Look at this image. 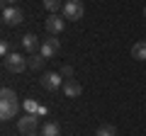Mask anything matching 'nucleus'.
Wrapping results in <instances>:
<instances>
[{
	"instance_id": "15",
	"label": "nucleus",
	"mask_w": 146,
	"mask_h": 136,
	"mask_svg": "<svg viewBox=\"0 0 146 136\" xmlns=\"http://www.w3.org/2000/svg\"><path fill=\"white\" fill-rule=\"evenodd\" d=\"M22 107H25L27 114H36V112H39V102H36L34 97H27L25 102H22Z\"/></svg>"
},
{
	"instance_id": "21",
	"label": "nucleus",
	"mask_w": 146,
	"mask_h": 136,
	"mask_svg": "<svg viewBox=\"0 0 146 136\" xmlns=\"http://www.w3.org/2000/svg\"><path fill=\"white\" fill-rule=\"evenodd\" d=\"M144 17H146V7H144Z\"/></svg>"
},
{
	"instance_id": "11",
	"label": "nucleus",
	"mask_w": 146,
	"mask_h": 136,
	"mask_svg": "<svg viewBox=\"0 0 146 136\" xmlns=\"http://www.w3.org/2000/svg\"><path fill=\"white\" fill-rule=\"evenodd\" d=\"M131 58H136V61H146V42H144V39L131 46Z\"/></svg>"
},
{
	"instance_id": "13",
	"label": "nucleus",
	"mask_w": 146,
	"mask_h": 136,
	"mask_svg": "<svg viewBox=\"0 0 146 136\" xmlns=\"http://www.w3.org/2000/svg\"><path fill=\"white\" fill-rule=\"evenodd\" d=\"M58 134H61V126L56 121H46L42 126V136H58Z\"/></svg>"
},
{
	"instance_id": "2",
	"label": "nucleus",
	"mask_w": 146,
	"mask_h": 136,
	"mask_svg": "<svg viewBox=\"0 0 146 136\" xmlns=\"http://www.w3.org/2000/svg\"><path fill=\"white\" fill-rule=\"evenodd\" d=\"M5 68L10 71V73H22V71L29 68V66H27V58L22 56V53L12 51V53H7V56H5Z\"/></svg>"
},
{
	"instance_id": "3",
	"label": "nucleus",
	"mask_w": 146,
	"mask_h": 136,
	"mask_svg": "<svg viewBox=\"0 0 146 136\" xmlns=\"http://www.w3.org/2000/svg\"><path fill=\"white\" fill-rule=\"evenodd\" d=\"M36 126H39V117L36 114H25L17 119V131H20L22 136H29L36 131Z\"/></svg>"
},
{
	"instance_id": "9",
	"label": "nucleus",
	"mask_w": 146,
	"mask_h": 136,
	"mask_svg": "<svg viewBox=\"0 0 146 136\" xmlns=\"http://www.w3.org/2000/svg\"><path fill=\"white\" fill-rule=\"evenodd\" d=\"M80 92H83V85L76 78L63 80V95H66V97H80Z\"/></svg>"
},
{
	"instance_id": "17",
	"label": "nucleus",
	"mask_w": 146,
	"mask_h": 136,
	"mask_svg": "<svg viewBox=\"0 0 146 136\" xmlns=\"http://www.w3.org/2000/svg\"><path fill=\"white\" fill-rule=\"evenodd\" d=\"M0 100H17V95H15V90L3 88V90H0Z\"/></svg>"
},
{
	"instance_id": "5",
	"label": "nucleus",
	"mask_w": 146,
	"mask_h": 136,
	"mask_svg": "<svg viewBox=\"0 0 146 136\" xmlns=\"http://www.w3.org/2000/svg\"><path fill=\"white\" fill-rule=\"evenodd\" d=\"M39 83H42L44 90H58V88H63V75L61 73H44L39 78Z\"/></svg>"
},
{
	"instance_id": "19",
	"label": "nucleus",
	"mask_w": 146,
	"mask_h": 136,
	"mask_svg": "<svg viewBox=\"0 0 146 136\" xmlns=\"http://www.w3.org/2000/svg\"><path fill=\"white\" fill-rule=\"evenodd\" d=\"M0 53H3V56L12 53V51H10V42H3V44H0Z\"/></svg>"
},
{
	"instance_id": "22",
	"label": "nucleus",
	"mask_w": 146,
	"mask_h": 136,
	"mask_svg": "<svg viewBox=\"0 0 146 136\" xmlns=\"http://www.w3.org/2000/svg\"><path fill=\"white\" fill-rule=\"evenodd\" d=\"M29 136H36V134H29Z\"/></svg>"
},
{
	"instance_id": "10",
	"label": "nucleus",
	"mask_w": 146,
	"mask_h": 136,
	"mask_svg": "<svg viewBox=\"0 0 146 136\" xmlns=\"http://www.w3.org/2000/svg\"><path fill=\"white\" fill-rule=\"evenodd\" d=\"M22 46H25V51L32 56L36 49H42V44H39V39H36L34 34H25V37H22Z\"/></svg>"
},
{
	"instance_id": "18",
	"label": "nucleus",
	"mask_w": 146,
	"mask_h": 136,
	"mask_svg": "<svg viewBox=\"0 0 146 136\" xmlns=\"http://www.w3.org/2000/svg\"><path fill=\"white\" fill-rule=\"evenodd\" d=\"M61 75H63V80H71L73 78V66H63L61 68Z\"/></svg>"
},
{
	"instance_id": "12",
	"label": "nucleus",
	"mask_w": 146,
	"mask_h": 136,
	"mask_svg": "<svg viewBox=\"0 0 146 136\" xmlns=\"http://www.w3.org/2000/svg\"><path fill=\"white\" fill-rule=\"evenodd\" d=\"M44 63H46V58H44L42 53H32V56L27 58V66H29L32 71H42V68H44Z\"/></svg>"
},
{
	"instance_id": "16",
	"label": "nucleus",
	"mask_w": 146,
	"mask_h": 136,
	"mask_svg": "<svg viewBox=\"0 0 146 136\" xmlns=\"http://www.w3.org/2000/svg\"><path fill=\"white\" fill-rule=\"evenodd\" d=\"M95 136H117V129L112 124H102L98 131H95Z\"/></svg>"
},
{
	"instance_id": "20",
	"label": "nucleus",
	"mask_w": 146,
	"mask_h": 136,
	"mask_svg": "<svg viewBox=\"0 0 146 136\" xmlns=\"http://www.w3.org/2000/svg\"><path fill=\"white\" fill-rule=\"evenodd\" d=\"M46 114H49V110H46L44 105H39V112H36V117H46Z\"/></svg>"
},
{
	"instance_id": "6",
	"label": "nucleus",
	"mask_w": 146,
	"mask_h": 136,
	"mask_svg": "<svg viewBox=\"0 0 146 136\" xmlns=\"http://www.w3.org/2000/svg\"><path fill=\"white\" fill-rule=\"evenodd\" d=\"M17 112H20L17 100H0V117L3 119H12V117H17Z\"/></svg>"
},
{
	"instance_id": "1",
	"label": "nucleus",
	"mask_w": 146,
	"mask_h": 136,
	"mask_svg": "<svg viewBox=\"0 0 146 136\" xmlns=\"http://www.w3.org/2000/svg\"><path fill=\"white\" fill-rule=\"evenodd\" d=\"M63 20H80L83 17V0H66L63 3V10H61Z\"/></svg>"
},
{
	"instance_id": "14",
	"label": "nucleus",
	"mask_w": 146,
	"mask_h": 136,
	"mask_svg": "<svg viewBox=\"0 0 146 136\" xmlns=\"http://www.w3.org/2000/svg\"><path fill=\"white\" fill-rule=\"evenodd\" d=\"M44 7L49 10V15H58V10H63L61 0H44Z\"/></svg>"
},
{
	"instance_id": "7",
	"label": "nucleus",
	"mask_w": 146,
	"mask_h": 136,
	"mask_svg": "<svg viewBox=\"0 0 146 136\" xmlns=\"http://www.w3.org/2000/svg\"><path fill=\"white\" fill-rule=\"evenodd\" d=\"M44 27H46V32L51 34V37H56L58 32L66 27V20H63V15H49L46 22H44Z\"/></svg>"
},
{
	"instance_id": "4",
	"label": "nucleus",
	"mask_w": 146,
	"mask_h": 136,
	"mask_svg": "<svg viewBox=\"0 0 146 136\" xmlns=\"http://www.w3.org/2000/svg\"><path fill=\"white\" fill-rule=\"evenodd\" d=\"M3 22H5L7 27H20L22 22H25V12L20 10V7H5L3 10Z\"/></svg>"
},
{
	"instance_id": "8",
	"label": "nucleus",
	"mask_w": 146,
	"mask_h": 136,
	"mask_svg": "<svg viewBox=\"0 0 146 136\" xmlns=\"http://www.w3.org/2000/svg\"><path fill=\"white\" fill-rule=\"evenodd\" d=\"M58 46H61V44H58V39H56V37H49V39H44V42H42L39 53H42V56L49 61V58H54V53L58 51Z\"/></svg>"
}]
</instances>
